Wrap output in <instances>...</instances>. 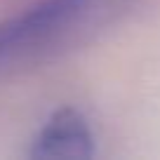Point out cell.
Segmentation results:
<instances>
[{
	"mask_svg": "<svg viewBox=\"0 0 160 160\" xmlns=\"http://www.w3.org/2000/svg\"><path fill=\"white\" fill-rule=\"evenodd\" d=\"M42 160H85L94 155V139L87 120L73 108H61L38 132L31 148Z\"/></svg>",
	"mask_w": 160,
	"mask_h": 160,
	"instance_id": "7a4b0ae2",
	"label": "cell"
},
{
	"mask_svg": "<svg viewBox=\"0 0 160 160\" xmlns=\"http://www.w3.org/2000/svg\"><path fill=\"white\" fill-rule=\"evenodd\" d=\"M130 0H40L0 24V78L75 50L118 19Z\"/></svg>",
	"mask_w": 160,
	"mask_h": 160,
	"instance_id": "6da1fadb",
	"label": "cell"
}]
</instances>
